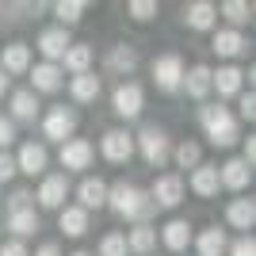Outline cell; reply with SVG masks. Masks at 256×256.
Returning <instances> with one entry per match:
<instances>
[{
    "instance_id": "obj_1",
    "label": "cell",
    "mask_w": 256,
    "mask_h": 256,
    "mask_svg": "<svg viewBox=\"0 0 256 256\" xmlns=\"http://www.w3.org/2000/svg\"><path fill=\"white\" fill-rule=\"evenodd\" d=\"M107 206L118 214V218H126V222L142 226V222H150L153 218V199L150 192H142L138 184H126V180H118V184H107Z\"/></svg>"
},
{
    "instance_id": "obj_2",
    "label": "cell",
    "mask_w": 256,
    "mask_h": 256,
    "mask_svg": "<svg viewBox=\"0 0 256 256\" xmlns=\"http://www.w3.org/2000/svg\"><path fill=\"white\" fill-rule=\"evenodd\" d=\"M199 126H203V134L210 138V146H218V150H230V146L241 138L237 115L230 111V107H222V104L199 107Z\"/></svg>"
},
{
    "instance_id": "obj_3",
    "label": "cell",
    "mask_w": 256,
    "mask_h": 256,
    "mask_svg": "<svg viewBox=\"0 0 256 256\" xmlns=\"http://www.w3.org/2000/svg\"><path fill=\"white\" fill-rule=\"evenodd\" d=\"M134 150L142 153V160L150 168H164L168 157H172V138L160 126H142V134L134 138Z\"/></svg>"
},
{
    "instance_id": "obj_4",
    "label": "cell",
    "mask_w": 256,
    "mask_h": 256,
    "mask_svg": "<svg viewBox=\"0 0 256 256\" xmlns=\"http://www.w3.org/2000/svg\"><path fill=\"white\" fill-rule=\"evenodd\" d=\"M76 122H80L76 107L58 104V107H50V111L42 115V138H50V142H69V138L76 134Z\"/></svg>"
},
{
    "instance_id": "obj_5",
    "label": "cell",
    "mask_w": 256,
    "mask_h": 256,
    "mask_svg": "<svg viewBox=\"0 0 256 256\" xmlns=\"http://www.w3.org/2000/svg\"><path fill=\"white\" fill-rule=\"evenodd\" d=\"M65 195H69V176H65V172H46L42 184H38V192H34L31 199H38L42 210H62Z\"/></svg>"
},
{
    "instance_id": "obj_6",
    "label": "cell",
    "mask_w": 256,
    "mask_h": 256,
    "mask_svg": "<svg viewBox=\"0 0 256 256\" xmlns=\"http://www.w3.org/2000/svg\"><path fill=\"white\" fill-rule=\"evenodd\" d=\"M111 107H115L118 118H138L142 107H146V92H142V84H134V80H122V84L111 92Z\"/></svg>"
},
{
    "instance_id": "obj_7",
    "label": "cell",
    "mask_w": 256,
    "mask_h": 256,
    "mask_svg": "<svg viewBox=\"0 0 256 256\" xmlns=\"http://www.w3.org/2000/svg\"><path fill=\"white\" fill-rule=\"evenodd\" d=\"M100 153H104V160H111V164H126V160L134 157V134H126L122 126L104 130V138H100Z\"/></svg>"
},
{
    "instance_id": "obj_8",
    "label": "cell",
    "mask_w": 256,
    "mask_h": 256,
    "mask_svg": "<svg viewBox=\"0 0 256 256\" xmlns=\"http://www.w3.org/2000/svg\"><path fill=\"white\" fill-rule=\"evenodd\" d=\"M92 157H96V150H92V142H88V138L62 142V153H58V160H62L65 172H84V168H92Z\"/></svg>"
},
{
    "instance_id": "obj_9",
    "label": "cell",
    "mask_w": 256,
    "mask_h": 256,
    "mask_svg": "<svg viewBox=\"0 0 256 256\" xmlns=\"http://www.w3.org/2000/svg\"><path fill=\"white\" fill-rule=\"evenodd\" d=\"M180 80H184L180 54H160V58H153V84H157L160 92H176Z\"/></svg>"
},
{
    "instance_id": "obj_10",
    "label": "cell",
    "mask_w": 256,
    "mask_h": 256,
    "mask_svg": "<svg viewBox=\"0 0 256 256\" xmlns=\"http://www.w3.org/2000/svg\"><path fill=\"white\" fill-rule=\"evenodd\" d=\"M46 164H50V150L42 142H23L20 153H16V172L23 176H46Z\"/></svg>"
},
{
    "instance_id": "obj_11",
    "label": "cell",
    "mask_w": 256,
    "mask_h": 256,
    "mask_svg": "<svg viewBox=\"0 0 256 256\" xmlns=\"http://www.w3.org/2000/svg\"><path fill=\"white\" fill-rule=\"evenodd\" d=\"M150 199L153 206H164V210H172V206L184 203V180L176 176V172H164V176H157L150 188Z\"/></svg>"
},
{
    "instance_id": "obj_12",
    "label": "cell",
    "mask_w": 256,
    "mask_h": 256,
    "mask_svg": "<svg viewBox=\"0 0 256 256\" xmlns=\"http://www.w3.org/2000/svg\"><path fill=\"white\" fill-rule=\"evenodd\" d=\"M31 69V46L27 42H8V46H0V73L8 76H20Z\"/></svg>"
},
{
    "instance_id": "obj_13",
    "label": "cell",
    "mask_w": 256,
    "mask_h": 256,
    "mask_svg": "<svg viewBox=\"0 0 256 256\" xmlns=\"http://www.w3.org/2000/svg\"><path fill=\"white\" fill-rule=\"evenodd\" d=\"M241 84H245V73L237 69V65H218V69H210V92H218V96H241Z\"/></svg>"
},
{
    "instance_id": "obj_14",
    "label": "cell",
    "mask_w": 256,
    "mask_h": 256,
    "mask_svg": "<svg viewBox=\"0 0 256 256\" xmlns=\"http://www.w3.org/2000/svg\"><path fill=\"white\" fill-rule=\"evenodd\" d=\"M34 46H38V54H42L50 65H58L65 58V50H69V31H65V27H46Z\"/></svg>"
},
{
    "instance_id": "obj_15",
    "label": "cell",
    "mask_w": 256,
    "mask_h": 256,
    "mask_svg": "<svg viewBox=\"0 0 256 256\" xmlns=\"http://www.w3.org/2000/svg\"><path fill=\"white\" fill-rule=\"evenodd\" d=\"M31 73V92L38 96V92H58V88L65 84V73H62V65H50V62H42V65H34V69H27Z\"/></svg>"
},
{
    "instance_id": "obj_16",
    "label": "cell",
    "mask_w": 256,
    "mask_h": 256,
    "mask_svg": "<svg viewBox=\"0 0 256 256\" xmlns=\"http://www.w3.org/2000/svg\"><path fill=\"white\" fill-rule=\"evenodd\" d=\"M76 199H80V210H100V206H107V180H100V176H84L80 180V188H76Z\"/></svg>"
},
{
    "instance_id": "obj_17",
    "label": "cell",
    "mask_w": 256,
    "mask_h": 256,
    "mask_svg": "<svg viewBox=\"0 0 256 256\" xmlns=\"http://www.w3.org/2000/svg\"><path fill=\"white\" fill-rule=\"evenodd\" d=\"M214 23H218V8L210 0H195L184 8V27H192V31H214Z\"/></svg>"
},
{
    "instance_id": "obj_18",
    "label": "cell",
    "mask_w": 256,
    "mask_h": 256,
    "mask_svg": "<svg viewBox=\"0 0 256 256\" xmlns=\"http://www.w3.org/2000/svg\"><path fill=\"white\" fill-rule=\"evenodd\" d=\"M248 180H252V168H248L241 157L226 160L222 168H218V184H222V188H230V192H245Z\"/></svg>"
},
{
    "instance_id": "obj_19",
    "label": "cell",
    "mask_w": 256,
    "mask_h": 256,
    "mask_svg": "<svg viewBox=\"0 0 256 256\" xmlns=\"http://www.w3.org/2000/svg\"><path fill=\"white\" fill-rule=\"evenodd\" d=\"M210 50L218 54V58H241V54L248 50V42H245V34H241V31H234V27H222V31H214Z\"/></svg>"
},
{
    "instance_id": "obj_20",
    "label": "cell",
    "mask_w": 256,
    "mask_h": 256,
    "mask_svg": "<svg viewBox=\"0 0 256 256\" xmlns=\"http://www.w3.org/2000/svg\"><path fill=\"white\" fill-rule=\"evenodd\" d=\"M188 188H192L199 199H214L218 195V164H199V168H192V180H188Z\"/></svg>"
},
{
    "instance_id": "obj_21",
    "label": "cell",
    "mask_w": 256,
    "mask_h": 256,
    "mask_svg": "<svg viewBox=\"0 0 256 256\" xmlns=\"http://www.w3.org/2000/svg\"><path fill=\"white\" fill-rule=\"evenodd\" d=\"M180 88L192 100H206L210 96V65H192V69H184Z\"/></svg>"
},
{
    "instance_id": "obj_22",
    "label": "cell",
    "mask_w": 256,
    "mask_h": 256,
    "mask_svg": "<svg viewBox=\"0 0 256 256\" xmlns=\"http://www.w3.org/2000/svg\"><path fill=\"white\" fill-rule=\"evenodd\" d=\"M12 122H34L38 118V96H34L31 88H20V92H12Z\"/></svg>"
},
{
    "instance_id": "obj_23",
    "label": "cell",
    "mask_w": 256,
    "mask_h": 256,
    "mask_svg": "<svg viewBox=\"0 0 256 256\" xmlns=\"http://www.w3.org/2000/svg\"><path fill=\"white\" fill-rule=\"evenodd\" d=\"M126 252H138V256H150L153 248H157V230H153L150 222L134 226V230H126Z\"/></svg>"
},
{
    "instance_id": "obj_24",
    "label": "cell",
    "mask_w": 256,
    "mask_h": 256,
    "mask_svg": "<svg viewBox=\"0 0 256 256\" xmlns=\"http://www.w3.org/2000/svg\"><path fill=\"white\" fill-rule=\"evenodd\" d=\"M100 92H104V84H100V76L96 73H80L69 80V96L76 100V104H96Z\"/></svg>"
},
{
    "instance_id": "obj_25",
    "label": "cell",
    "mask_w": 256,
    "mask_h": 256,
    "mask_svg": "<svg viewBox=\"0 0 256 256\" xmlns=\"http://www.w3.org/2000/svg\"><path fill=\"white\" fill-rule=\"evenodd\" d=\"M160 241H164V248H172V252H184V248L192 245V226L184 222V218H172V222H164V230H160Z\"/></svg>"
},
{
    "instance_id": "obj_26",
    "label": "cell",
    "mask_w": 256,
    "mask_h": 256,
    "mask_svg": "<svg viewBox=\"0 0 256 256\" xmlns=\"http://www.w3.org/2000/svg\"><path fill=\"white\" fill-rule=\"evenodd\" d=\"M58 226H62L65 237H84L88 234V210H80V206H62V210H58Z\"/></svg>"
},
{
    "instance_id": "obj_27",
    "label": "cell",
    "mask_w": 256,
    "mask_h": 256,
    "mask_svg": "<svg viewBox=\"0 0 256 256\" xmlns=\"http://www.w3.org/2000/svg\"><path fill=\"white\" fill-rule=\"evenodd\" d=\"M226 222L234 226V230H252L256 226V203L252 199H234V203L226 206Z\"/></svg>"
},
{
    "instance_id": "obj_28",
    "label": "cell",
    "mask_w": 256,
    "mask_h": 256,
    "mask_svg": "<svg viewBox=\"0 0 256 256\" xmlns=\"http://www.w3.org/2000/svg\"><path fill=\"white\" fill-rule=\"evenodd\" d=\"M195 248H199V256H226V248H230V237H226V230L210 226V230H203V234L195 237Z\"/></svg>"
},
{
    "instance_id": "obj_29",
    "label": "cell",
    "mask_w": 256,
    "mask_h": 256,
    "mask_svg": "<svg viewBox=\"0 0 256 256\" xmlns=\"http://www.w3.org/2000/svg\"><path fill=\"white\" fill-rule=\"evenodd\" d=\"M65 69L73 76H80V73H88V65H92V46H84V42H69V50H65Z\"/></svg>"
},
{
    "instance_id": "obj_30",
    "label": "cell",
    "mask_w": 256,
    "mask_h": 256,
    "mask_svg": "<svg viewBox=\"0 0 256 256\" xmlns=\"http://www.w3.org/2000/svg\"><path fill=\"white\" fill-rule=\"evenodd\" d=\"M107 69H115V73H134L138 69V50L126 42H118L115 50L107 54Z\"/></svg>"
},
{
    "instance_id": "obj_31",
    "label": "cell",
    "mask_w": 256,
    "mask_h": 256,
    "mask_svg": "<svg viewBox=\"0 0 256 256\" xmlns=\"http://www.w3.org/2000/svg\"><path fill=\"white\" fill-rule=\"evenodd\" d=\"M8 230L16 234V241L31 237L34 230H38V214H34V206H27V210H16V214H8Z\"/></svg>"
},
{
    "instance_id": "obj_32",
    "label": "cell",
    "mask_w": 256,
    "mask_h": 256,
    "mask_svg": "<svg viewBox=\"0 0 256 256\" xmlns=\"http://www.w3.org/2000/svg\"><path fill=\"white\" fill-rule=\"evenodd\" d=\"M84 8H88L84 0H58V4H54V16H58V27H65V31H69L73 23H80Z\"/></svg>"
},
{
    "instance_id": "obj_33",
    "label": "cell",
    "mask_w": 256,
    "mask_h": 256,
    "mask_svg": "<svg viewBox=\"0 0 256 256\" xmlns=\"http://www.w3.org/2000/svg\"><path fill=\"white\" fill-rule=\"evenodd\" d=\"M172 157H176L180 168H199V164H203V150H199L195 142H180V146L172 150Z\"/></svg>"
},
{
    "instance_id": "obj_34",
    "label": "cell",
    "mask_w": 256,
    "mask_h": 256,
    "mask_svg": "<svg viewBox=\"0 0 256 256\" xmlns=\"http://www.w3.org/2000/svg\"><path fill=\"white\" fill-rule=\"evenodd\" d=\"M218 12H222V16H226L230 23H234V31H237V27H245V23L252 20V8H248L245 0H226V4H222Z\"/></svg>"
},
{
    "instance_id": "obj_35",
    "label": "cell",
    "mask_w": 256,
    "mask_h": 256,
    "mask_svg": "<svg viewBox=\"0 0 256 256\" xmlns=\"http://www.w3.org/2000/svg\"><path fill=\"white\" fill-rule=\"evenodd\" d=\"M100 256H126V237L118 234H107L104 241H100Z\"/></svg>"
},
{
    "instance_id": "obj_36",
    "label": "cell",
    "mask_w": 256,
    "mask_h": 256,
    "mask_svg": "<svg viewBox=\"0 0 256 256\" xmlns=\"http://www.w3.org/2000/svg\"><path fill=\"white\" fill-rule=\"evenodd\" d=\"M126 12H130L138 23H146V20H153V16H157V0H130Z\"/></svg>"
},
{
    "instance_id": "obj_37",
    "label": "cell",
    "mask_w": 256,
    "mask_h": 256,
    "mask_svg": "<svg viewBox=\"0 0 256 256\" xmlns=\"http://www.w3.org/2000/svg\"><path fill=\"white\" fill-rule=\"evenodd\" d=\"M226 256H256V241H252V234H245V237H237L234 245L226 248Z\"/></svg>"
},
{
    "instance_id": "obj_38",
    "label": "cell",
    "mask_w": 256,
    "mask_h": 256,
    "mask_svg": "<svg viewBox=\"0 0 256 256\" xmlns=\"http://www.w3.org/2000/svg\"><path fill=\"white\" fill-rule=\"evenodd\" d=\"M8 214H16V210H27V206H31V192H27V188H16V192L8 195Z\"/></svg>"
},
{
    "instance_id": "obj_39",
    "label": "cell",
    "mask_w": 256,
    "mask_h": 256,
    "mask_svg": "<svg viewBox=\"0 0 256 256\" xmlns=\"http://www.w3.org/2000/svg\"><path fill=\"white\" fill-rule=\"evenodd\" d=\"M12 142H16V122L8 115H0V150H8Z\"/></svg>"
},
{
    "instance_id": "obj_40",
    "label": "cell",
    "mask_w": 256,
    "mask_h": 256,
    "mask_svg": "<svg viewBox=\"0 0 256 256\" xmlns=\"http://www.w3.org/2000/svg\"><path fill=\"white\" fill-rule=\"evenodd\" d=\"M12 176H16V157L8 150H0V184H8Z\"/></svg>"
},
{
    "instance_id": "obj_41",
    "label": "cell",
    "mask_w": 256,
    "mask_h": 256,
    "mask_svg": "<svg viewBox=\"0 0 256 256\" xmlns=\"http://www.w3.org/2000/svg\"><path fill=\"white\" fill-rule=\"evenodd\" d=\"M237 107H241V118H248V122L256 118V96L252 92H241V104Z\"/></svg>"
},
{
    "instance_id": "obj_42",
    "label": "cell",
    "mask_w": 256,
    "mask_h": 256,
    "mask_svg": "<svg viewBox=\"0 0 256 256\" xmlns=\"http://www.w3.org/2000/svg\"><path fill=\"white\" fill-rule=\"evenodd\" d=\"M0 256H31V252H27V245H23V241H16V237H12V241H4V245H0Z\"/></svg>"
},
{
    "instance_id": "obj_43",
    "label": "cell",
    "mask_w": 256,
    "mask_h": 256,
    "mask_svg": "<svg viewBox=\"0 0 256 256\" xmlns=\"http://www.w3.org/2000/svg\"><path fill=\"white\" fill-rule=\"evenodd\" d=\"M241 160H245L248 168L256 164V138H245V146H241Z\"/></svg>"
},
{
    "instance_id": "obj_44",
    "label": "cell",
    "mask_w": 256,
    "mask_h": 256,
    "mask_svg": "<svg viewBox=\"0 0 256 256\" xmlns=\"http://www.w3.org/2000/svg\"><path fill=\"white\" fill-rule=\"evenodd\" d=\"M34 256H62V248H58V241H46V245H38Z\"/></svg>"
},
{
    "instance_id": "obj_45",
    "label": "cell",
    "mask_w": 256,
    "mask_h": 256,
    "mask_svg": "<svg viewBox=\"0 0 256 256\" xmlns=\"http://www.w3.org/2000/svg\"><path fill=\"white\" fill-rule=\"evenodd\" d=\"M4 92H8V76L0 73V96H4Z\"/></svg>"
},
{
    "instance_id": "obj_46",
    "label": "cell",
    "mask_w": 256,
    "mask_h": 256,
    "mask_svg": "<svg viewBox=\"0 0 256 256\" xmlns=\"http://www.w3.org/2000/svg\"><path fill=\"white\" fill-rule=\"evenodd\" d=\"M69 256H92V252H84V248H80V252H69Z\"/></svg>"
}]
</instances>
